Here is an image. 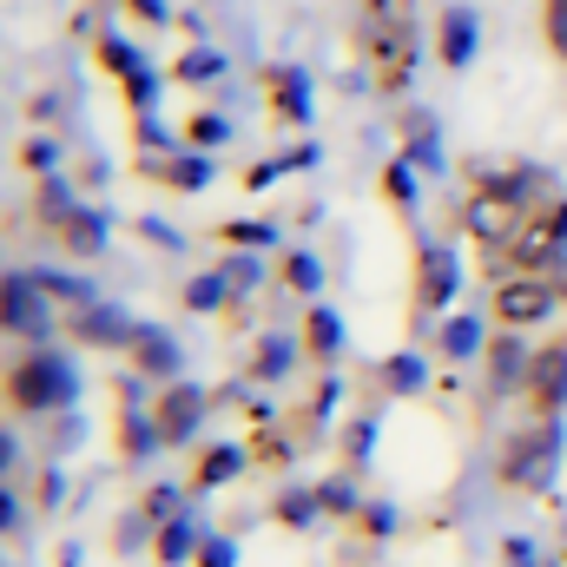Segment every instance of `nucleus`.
<instances>
[{
    "label": "nucleus",
    "instance_id": "obj_1",
    "mask_svg": "<svg viewBox=\"0 0 567 567\" xmlns=\"http://www.w3.org/2000/svg\"><path fill=\"white\" fill-rule=\"evenodd\" d=\"M357 53H363L370 86L403 93L410 73H416V53H423L416 0H363V7H357Z\"/></svg>",
    "mask_w": 567,
    "mask_h": 567
},
{
    "label": "nucleus",
    "instance_id": "obj_2",
    "mask_svg": "<svg viewBox=\"0 0 567 567\" xmlns=\"http://www.w3.org/2000/svg\"><path fill=\"white\" fill-rule=\"evenodd\" d=\"M555 455H561V435H555V416H535L528 429H515L508 442H502V455H495V482H508V488H548V475H555Z\"/></svg>",
    "mask_w": 567,
    "mask_h": 567
},
{
    "label": "nucleus",
    "instance_id": "obj_3",
    "mask_svg": "<svg viewBox=\"0 0 567 567\" xmlns=\"http://www.w3.org/2000/svg\"><path fill=\"white\" fill-rule=\"evenodd\" d=\"M66 396H73V363L53 357V350H33V357H20V363L7 370V403L27 410V416L60 410Z\"/></svg>",
    "mask_w": 567,
    "mask_h": 567
},
{
    "label": "nucleus",
    "instance_id": "obj_4",
    "mask_svg": "<svg viewBox=\"0 0 567 567\" xmlns=\"http://www.w3.org/2000/svg\"><path fill=\"white\" fill-rule=\"evenodd\" d=\"M561 303V284L548 271H502L495 278V323L508 330H528V323H548Z\"/></svg>",
    "mask_w": 567,
    "mask_h": 567
},
{
    "label": "nucleus",
    "instance_id": "obj_5",
    "mask_svg": "<svg viewBox=\"0 0 567 567\" xmlns=\"http://www.w3.org/2000/svg\"><path fill=\"white\" fill-rule=\"evenodd\" d=\"M522 390H528L535 416H561V403H567V343H561V337H555L548 350H535V357H528Z\"/></svg>",
    "mask_w": 567,
    "mask_h": 567
},
{
    "label": "nucleus",
    "instance_id": "obj_6",
    "mask_svg": "<svg viewBox=\"0 0 567 567\" xmlns=\"http://www.w3.org/2000/svg\"><path fill=\"white\" fill-rule=\"evenodd\" d=\"M198 416H205V396L185 390V383H172V390L158 396V410H152V435H158V442H192Z\"/></svg>",
    "mask_w": 567,
    "mask_h": 567
},
{
    "label": "nucleus",
    "instance_id": "obj_7",
    "mask_svg": "<svg viewBox=\"0 0 567 567\" xmlns=\"http://www.w3.org/2000/svg\"><path fill=\"white\" fill-rule=\"evenodd\" d=\"M0 323L7 330H20V337H47V297H40V284L27 278H7L0 284Z\"/></svg>",
    "mask_w": 567,
    "mask_h": 567
},
{
    "label": "nucleus",
    "instance_id": "obj_8",
    "mask_svg": "<svg viewBox=\"0 0 567 567\" xmlns=\"http://www.w3.org/2000/svg\"><path fill=\"white\" fill-rule=\"evenodd\" d=\"M416 297H423L429 310L455 297V265H449L442 251H423V284H416Z\"/></svg>",
    "mask_w": 567,
    "mask_h": 567
},
{
    "label": "nucleus",
    "instance_id": "obj_9",
    "mask_svg": "<svg viewBox=\"0 0 567 567\" xmlns=\"http://www.w3.org/2000/svg\"><path fill=\"white\" fill-rule=\"evenodd\" d=\"M542 40H548V53L567 66V0H542Z\"/></svg>",
    "mask_w": 567,
    "mask_h": 567
},
{
    "label": "nucleus",
    "instance_id": "obj_10",
    "mask_svg": "<svg viewBox=\"0 0 567 567\" xmlns=\"http://www.w3.org/2000/svg\"><path fill=\"white\" fill-rule=\"evenodd\" d=\"M468 40H475L468 13H449V40H442V60H449V66H462V60H468Z\"/></svg>",
    "mask_w": 567,
    "mask_h": 567
},
{
    "label": "nucleus",
    "instance_id": "obj_11",
    "mask_svg": "<svg viewBox=\"0 0 567 567\" xmlns=\"http://www.w3.org/2000/svg\"><path fill=\"white\" fill-rule=\"evenodd\" d=\"M238 462H245L238 449H212V455L198 462V488H212V482H225V475H238Z\"/></svg>",
    "mask_w": 567,
    "mask_h": 567
},
{
    "label": "nucleus",
    "instance_id": "obj_12",
    "mask_svg": "<svg viewBox=\"0 0 567 567\" xmlns=\"http://www.w3.org/2000/svg\"><path fill=\"white\" fill-rule=\"evenodd\" d=\"M337 343H343V323H337L330 310H317V317H310V350H317V357H330Z\"/></svg>",
    "mask_w": 567,
    "mask_h": 567
},
{
    "label": "nucleus",
    "instance_id": "obj_13",
    "mask_svg": "<svg viewBox=\"0 0 567 567\" xmlns=\"http://www.w3.org/2000/svg\"><path fill=\"white\" fill-rule=\"evenodd\" d=\"M185 555H192V528L178 522V528H165V535H158V561H185Z\"/></svg>",
    "mask_w": 567,
    "mask_h": 567
},
{
    "label": "nucleus",
    "instance_id": "obj_14",
    "mask_svg": "<svg viewBox=\"0 0 567 567\" xmlns=\"http://www.w3.org/2000/svg\"><path fill=\"white\" fill-rule=\"evenodd\" d=\"M133 343H140V363H145V370H172V350H165L152 330H145V337H133Z\"/></svg>",
    "mask_w": 567,
    "mask_h": 567
},
{
    "label": "nucleus",
    "instance_id": "obj_15",
    "mask_svg": "<svg viewBox=\"0 0 567 567\" xmlns=\"http://www.w3.org/2000/svg\"><path fill=\"white\" fill-rule=\"evenodd\" d=\"M284 271H290V290H317V265L310 258H290Z\"/></svg>",
    "mask_w": 567,
    "mask_h": 567
},
{
    "label": "nucleus",
    "instance_id": "obj_16",
    "mask_svg": "<svg viewBox=\"0 0 567 567\" xmlns=\"http://www.w3.org/2000/svg\"><path fill=\"white\" fill-rule=\"evenodd\" d=\"M475 350V323H449V357H468Z\"/></svg>",
    "mask_w": 567,
    "mask_h": 567
},
{
    "label": "nucleus",
    "instance_id": "obj_17",
    "mask_svg": "<svg viewBox=\"0 0 567 567\" xmlns=\"http://www.w3.org/2000/svg\"><path fill=\"white\" fill-rule=\"evenodd\" d=\"M231 561H238V555H231L225 542H205V555H198V567H231Z\"/></svg>",
    "mask_w": 567,
    "mask_h": 567
},
{
    "label": "nucleus",
    "instance_id": "obj_18",
    "mask_svg": "<svg viewBox=\"0 0 567 567\" xmlns=\"http://www.w3.org/2000/svg\"><path fill=\"white\" fill-rule=\"evenodd\" d=\"M278 515H284V522H310V515H317V502H278Z\"/></svg>",
    "mask_w": 567,
    "mask_h": 567
},
{
    "label": "nucleus",
    "instance_id": "obj_19",
    "mask_svg": "<svg viewBox=\"0 0 567 567\" xmlns=\"http://www.w3.org/2000/svg\"><path fill=\"white\" fill-rule=\"evenodd\" d=\"M13 515H20V502H13V495L0 488V528H13Z\"/></svg>",
    "mask_w": 567,
    "mask_h": 567
},
{
    "label": "nucleus",
    "instance_id": "obj_20",
    "mask_svg": "<svg viewBox=\"0 0 567 567\" xmlns=\"http://www.w3.org/2000/svg\"><path fill=\"white\" fill-rule=\"evenodd\" d=\"M7 462H13V442H7V429H0V475H7Z\"/></svg>",
    "mask_w": 567,
    "mask_h": 567
}]
</instances>
